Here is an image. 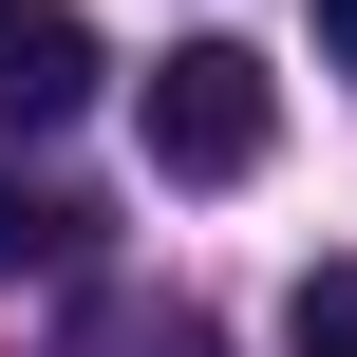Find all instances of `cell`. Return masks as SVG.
Here are the masks:
<instances>
[{
	"label": "cell",
	"instance_id": "obj_3",
	"mask_svg": "<svg viewBox=\"0 0 357 357\" xmlns=\"http://www.w3.org/2000/svg\"><path fill=\"white\" fill-rule=\"evenodd\" d=\"M75 245H94V207H75V188H19V169H0V282H56Z\"/></svg>",
	"mask_w": 357,
	"mask_h": 357
},
{
	"label": "cell",
	"instance_id": "obj_4",
	"mask_svg": "<svg viewBox=\"0 0 357 357\" xmlns=\"http://www.w3.org/2000/svg\"><path fill=\"white\" fill-rule=\"evenodd\" d=\"M282 357H357V264H301V301H282Z\"/></svg>",
	"mask_w": 357,
	"mask_h": 357
},
{
	"label": "cell",
	"instance_id": "obj_1",
	"mask_svg": "<svg viewBox=\"0 0 357 357\" xmlns=\"http://www.w3.org/2000/svg\"><path fill=\"white\" fill-rule=\"evenodd\" d=\"M132 132H151V169H169V188H245V169H264V132H282V94H264V56H245V38H169V56H151V94H132Z\"/></svg>",
	"mask_w": 357,
	"mask_h": 357
},
{
	"label": "cell",
	"instance_id": "obj_5",
	"mask_svg": "<svg viewBox=\"0 0 357 357\" xmlns=\"http://www.w3.org/2000/svg\"><path fill=\"white\" fill-rule=\"evenodd\" d=\"M320 56H339V75H357V0H320Z\"/></svg>",
	"mask_w": 357,
	"mask_h": 357
},
{
	"label": "cell",
	"instance_id": "obj_2",
	"mask_svg": "<svg viewBox=\"0 0 357 357\" xmlns=\"http://www.w3.org/2000/svg\"><path fill=\"white\" fill-rule=\"evenodd\" d=\"M94 94V19L75 0H0V132H56Z\"/></svg>",
	"mask_w": 357,
	"mask_h": 357
}]
</instances>
